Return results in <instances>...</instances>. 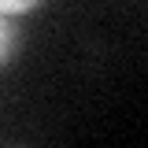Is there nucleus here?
<instances>
[{
	"mask_svg": "<svg viewBox=\"0 0 148 148\" xmlns=\"http://www.w3.org/2000/svg\"><path fill=\"white\" fill-rule=\"evenodd\" d=\"M11 48H15V30L8 26V18L0 15V63L11 56Z\"/></svg>",
	"mask_w": 148,
	"mask_h": 148,
	"instance_id": "f257e3e1",
	"label": "nucleus"
},
{
	"mask_svg": "<svg viewBox=\"0 0 148 148\" xmlns=\"http://www.w3.org/2000/svg\"><path fill=\"white\" fill-rule=\"evenodd\" d=\"M37 4H41V0H0V15H26Z\"/></svg>",
	"mask_w": 148,
	"mask_h": 148,
	"instance_id": "f03ea898",
	"label": "nucleus"
}]
</instances>
